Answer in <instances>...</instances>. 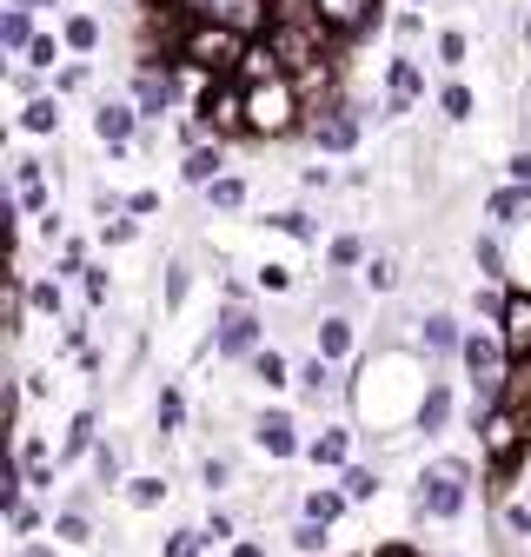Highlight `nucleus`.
I'll return each mask as SVG.
<instances>
[{"instance_id": "e433bc0d", "label": "nucleus", "mask_w": 531, "mask_h": 557, "mask_svg": "<svg viewBox=\"0 0 531 557\" xmlns=\"http://www.w3.org/2000/svg\"><path fill=\"white\" fill-rule=\"evenodd\" d=\"M346 492H353V505H366V498L379 492V478H372L366 465H353V471H346Z\"/></svg>"}, {"instance_id": "f257e3e1", "label": "nucleus", "mask_w": 531, "mask_h": 557, "mask_svg": "<svg viewBox=\"0 0 531 557\" xmlns=\"http://www.w3.org/2000/svg\"><path fill=\"white\" fill-rule=\"evenodd\" d=\"M252 34L226 27V21H186L180 27V66L186 74H213V81H233L239 60H246Z\"/></svg>"}, {"instance_id": "13d9d810", "label": "nucleus", "mask_w": 531, "mask_h": 557, "mask_svg": "<svg viewBox=\"0 0 531 557\" xmlns=\"http://www.w3.org/2000/svg\"><path fill=\"white\" fill-rule=\"evenodd\" d=\"M180 299H186V265L166 272V306H180Z\"/></svg>"}, {"instance_id": "58836bf2", "label": "nucleus", "mask_w": 531, "mask_h": 557, "mask_svg": "<svg viewBox=\"0 0 531 557\" xmlns=\"http://www.w3.org/2000/svg\"><path fill=\"white\" fill-rule=\"evenodd\" d=\"M53 531H60L66 544H81V537H87V511H60V518H53Z\"/></svg>"}, {"instance_id": "603ef678", "label": "nucleus", "mask_w": 531, "mask_h": 557, "mask_svg": "<svg viewBox=\"0 0 531 557\" xmlns=\"http://www.w3.org/2000/svg\"><path fill=\"white\" fill-rule=\"evenodd\" d=\"M27 299H34V306H40V312H60V286H53V278H47V286H34V293H27Z\"/></svg>"}, {"instance_id": "a19ab883", "label": "nucleus", "mask_w": 531, "mask_h": 557, "mask_svg": "<svg viewBox=\"0 0 531 557\" xmlns=\"http://www.w3.org/2000/svg\"><path fill=\"white\" fill-rule=\"evenodd\" d=\"M273 226H280V233H293V239H319L306 213H273Z\"/></svg>"}, {"instance_id": "5701e85b", "label": "nucleus", "mask_w": 531, "mask_h": 557, "mask_svg": "<svg viewBox=\"0 0 531 557\" xmlns=\"http://www.w3.org/2000/svg\"><path fill=\"white\" fill-rule=\"evenodd\" d=\"M220 166H226V153H220V147H186V180H193V186H213V180H220Z\"/></svg>"}, {"instance_id": "a211bd4d", "label": "nucleus", "mask_w": 531, "mask_h": 557, "mask_svg": "<svg viewBox=\"0 0 531 557\" xmlns=\"http://www.w3.org/2000/svg\"><path fill=\"white\" fill-rule=\"evenodd\" d=\"M419 87H425L419 66H412V60H392V100H385V113H406V107L419 100Z\"/></svg>"}, {"instance_id": "09e8293b", "label": "nucleus", "mask_w": 531, "mask_h": 557, "mask_svg": "<svg viewBox=\"0 0 531 557\" xmlns=\"http://www.w3.org/2000/svg\"><path fill=\"white\" fill-rule=\"evenodd\" d=\"M180 418H186V405H180V392H160V425L173 432V425H180Z\"/></svg>"}, {"instance_id": "6e6552de", "label": "nucleus", "mask_w": 531, "mask_h": 557, "mask_svg": "<svg viewBox=\"0 0 531 557\" xmlns=\"http://www.w3.org/2000/svg\"><path fill=\"white\" fill-rule=\"evenodd\" d=\"M259 338H266V332H259L252 306H239V299H233V306H226V319H220V332H213V345H220L226 359H259Z\"/></svg>"}, {"instance_id": "4468645a", "label": "nucleus", "mask_w": 531, "mask_h": 557, "mask_svg": "<svg viewBox=\"0 0 531 557\" xmlns=\"http://www.w3.org/2000/svg\"><path fill=\"white\" fill-rule=\"evenodd\" d=\"M180 100V81H166V74H140V87H133V107L140 113H166Z\"/></svg>"}, {"instance_id": "f3484780", "label": "nucleus", "mask_w": 531, "mask_h": 557, "mask_svg": "<svg viewBox=\"0 0 531 557\" xmlns=\"http://www.w3.org/2000/svg\"><path fill=\"white\" fill-rule=\"evenodd\" d=\"M372 8H379V0H319V14H325L332 27H339V34L366 27V21H372Z\"/></svg>"}, {"instance_id": "aec40b11", "label": "nucleus", "mask_w": 531, "mask_h": 557, "mask_svg": "<svg viewBox=\"0 0 531 557\" xmlns=\"http://www.w3.org/2000/svg\"><path fill=\"white\" fill-rule=\"evenodd\" d=\"M419 338H425V352H458V325H452V312H425V325H419Z\"/></svg>"}, {"instance_id": "8fccbe9b", "label": "nucleus", "mask_w": 531, "mask_h": 557, "mask_svg": "<svg viewBox=\"0 0 531 557\" xmlns=\"http://www.w3.org/2000/svg\"><path fill=\"white\" fill-rule=\"evenodd\" d=\"M259 286H266V293H286V286H293V272H286V265H266V272H259Z\"/></svg>"}, {"instance_id": "ddd939ff", "label": "nucleus", "mask_w": 531, "mask_h": 557, "mask_svg": "<svg viewBox=\"0 0 531 557\" xmlns=\"http://www.w3.org/2000/svg\"><path fill=\"white\" fill-rule=\"evenodd\" d=\"M280 74H286V60L273 53V40H266V47H246V60H239V74H233V81L252 87V81H280Z\"/></svg>"}, {"instance_id": "7c9ffc66", "label": "nucleus", "mask_w": 531, "mask_h": 557, "mask_svg": "<svg viewBox=\"0 0 531 557\" xmlns=\"http://www.w3.org/2000/svg\"><path fill=\"white\" fill-rule=\"evenodd\" d=\"M325 366H332V359H306V366H299L306 398H325V392H332V372H325Z\"/></svg>"}, {"instance_id": "4c0bfd02", "label": "nucleus", "mask_w": 531, "mask_h": 557, "mask_svg": "<svg viewBox=\"0 0 531 557\" xmlns=\"http://www.w3.org/2000/svg\"><path fill=\"white\" fill-rule=\"evenodd\" d=\"M199 544H207V531H173L166 537V557H199Z\"/></svg>"}, {"instance_id": "69168bd1", "label": "nucleus", "mask_w": 531, "mask_h": 557, "mask_svg": "<svg viewBox=\"0 0 531 557\" xmlns=\"http://www.w3.org/2000/svg\"><path fill=\"white\" fill-rule=\"evenodd\" d=\"M412 8H425V0H412Z\"/></svg>"}, {"instance_id": "c9c22d12", "label": "nucleus", "mask_w": 531, "mask_h": 557, "mask_svg": "<svg viewBox=\"0 0 531 557\" xmlns=\"http://www.w3.org/2000/svg\"><path fill=\"white\" fill-rule=\"evenodd\" d=\"M94 445V418H74V432H66V445H60V458H81Z\"/></svg>"}, {"instance_id": "79ce46f5", "label": "nucleus", "mask_w": 531, "mask_h": 557, "mask_svg": "<svg viewBox=\"0 0 531 557\" xmlns=\"http://www.w3.org/2000/svg\"><path fill=\"white\" fill-rule=\"evenodd\" d=\"M94 478H100V484H113V478H120V451H113V445H100V451H94Z\"/></svg>"}, {"instance_id": "bf43d9fd", "label": "nucleus", "mask_w": 531, "mask_h": 557, "mask_svg": "<svg viewBox=\"0 0 531 557\" xmlns=\"http://www.w3.org/2000/svg\"><path fill=\"white\" fill-rule=\"evenodd\" d=\"M27 66H53V40H47V34H40V40L27 47Z\"/></svg>"}, {"instance_id": "f8f14e48", "label": "nucleus", "mask_w": 531, "mask_h": 557, "mask_svg": "<svg viewBox=\"0 0 531 557\" xmlns=\"http://www.w3.org/2000/svg\"><path fill=\"white\" fill-rule=\"evenodd\" d=\"M252 438H259L266 458H293V451H299V432H293V418H286V411H266L259 425H252Z\"/></svg>"}, {"instance_id": "b1692460", "label": "nucleus", "mask_w": 531, "mask_h": 557, "mask_svg": "<svg viewBox=\"0 0 531 557\" xmlns=\"http://www.w3.org/2000/svg\"><path fill=\"white\" fill-rule=\"evenodd\" d=\"M531 213V186L524 180H511L505 193H492V220H524Z\"/></svg>"}, {"instance_id": "dca6fc26", "label": "nucleus", "mask_w": 531, "mask_h": 557, "mask_svg": "<svg viewBox=\"0 0 531 557\" xmlns=\"http://www.w3.org/2000/svg\"><path fill=\"white\" fill-rule=\"evenodd\" d=\"M445 425H452V392L445 385H425V398H419V432L439 438Z\"/></svg>"}, {"instance_id": "c03bdc74", "label": "nucleus", "mask_w": 531, "mask_h": 557, "mask_svg": "<svg viewBox=\"0 0 531 557\" xmlns=\"http://www.w3.org/2000/svg\"><path fill=\"white\" fill-rule=\"evenodd\" d=\"M53 87H60V94H87V66H81V60H74V66H60V81H53Z\"/></svg>"}, {"instance_id": "c85d7f7f", "label": "nucleus", "mask_w": 531, "mask_h": 557, "mask_svg": "<svg viewBox=\"0 0 531 557\" xmlns=\"http://www.w3.org/2000/svg\"><path fill=\"white\" fill-rule=\"evenodd\" d=\"M21 126H27V133H53V126H60V100H47V94H40V100H27Z\"/></svg>"}, {"instance_id": "680f3d73", "label": "nucleus", "mask_w": 531, "mask_h": 557, "mask_svg": "<svg viewBox=\"0 0 531 557\" xmlns=\"http://www.w3.org/2000/svg\"><path fill=\"white\" fill-rule=\"evenodd\" d=\"M233 557H266V550H259V544H239V550H233Z\"/></svg>"}, {"instance_id": "4d7b16f0", "label": "nucleus", "mask_w": 531, "mask_h": 557, "mask_svg": "<svg viewBox=\"0 0 531 557\" xmlns=\"http://www.w3.org/2000/svg\"><path fill=\"white\" fill-rule=\"evenodd\" d=\"M14 87H21L27 100H40V66H21V74H14Z\"/></svg>"}, {"instance_id": "423d86ee", "label": "nucleus", "mask_w": 531, "mask_h": 557, "mask_svg": "<svg viewBox=\"0 0 531 557\" xmlns=\"http://www.w3.org/2000/svg\"><path fill=\"white\" fill-rule=\"evenodd\" d=\"M465 492H472V471H465V465H425V478H419V518H458Z\"/></svg>"}, {"instance_id": "864d4df0", "label": "nucleus", "mask_w": 531, "mask_h": 557, "mask_svg": "<svg viewBox=\"0 0 531 557\" xmlns=\"http://www.w3.org/2000/svg\"><path fill=\"white\" fill-rule=\"evenodd\" d=\"M439 60L458 66V60H465V34H445V40H439Z\"/></svg>"}, {"instance_id": "2f4dec72", "label": "nucleus", "mask_w": 531, "mask_h": 557, "mask_svg": "<svg viewBox=\"0 0 531 557\" xmlns=\"http://www.w3.org/2000/svg\"><path fill=\"white\" fill-rule=\"evenodd\" d=\"M366 259V239L359 233H339V239H332V265H339V272H353Z\"/></svg>"}, {"instance_id": "a18cd8bd", "label": "nucleus", "mask_w": 531, "mask_h": 557, "mask_svg": "<svg viewBox=\"0 0 531 557\" xmlns=\"http://www.w3.org/2000/svg\"><path fill=\"white\" fill-rule=\"evenodd\" d=\"M479 265H485V272H492V278H498V272H505V259H498V239H492V233H479Z\"/></svg>"}, {"instance_id": "0e129e2a", "label": "nucleus", "mask_w": 531, "mask_h": 557, "mask_svg": "<svg viewBox=\"0 0 531 557\" xmlns=\"http://www.w3.org/2000/svg\"><path fill=\"white\" fill-rule=\"evenodd\" d=\"M21 557H53V550H40V544H27V550H21Z\"/></svg>"}, {"instance_id": "6ab92c4d", "label": "nucleus", "mask_w": 531, "mask_h": 557, "mask_svg": "<svg viewBox=\"0 0 531 557\" xmlns=\"http://www.w3.org/2000/svg\"><path fill=\"white\" fill-rule=\"evenodd\" d=\"M14 180H21V206H27V213H47V166L40 160H21Z\"/></svg>"}, {"instance_id": "6e6d98bb", "label": "nucleus", "mask_w": 531, "mask_h": 557, "mask_svg": "<svg viewBox=\"0 0 531 557\" xmlns=\"http://www.w3.org/2000/svg\"><path fill=\"white\" fill-rule=\"evenodd\" d=\"M107 286H113V278L94 265V272H87V299H94V306H107Z\"/></svg>"}, {"instance_id": "72a5a7b5", "label": "nucleus", "mask_w": 531, "mask_h": 557, "mask_svg": "<svg viewBox=\"0 0 531 557\" xmlns=\"http://www.w3.org/2000/svg\"><path fill=\"white\" fill-rule=\"evenodd\" d=\"M126 498L140 505V511H153V505L166 498V484H160V478H133V484H126Z\"/></svg>"}, {"instance_id": "f03ea898", "label": "nucleus", "mask_w": 531, "mask_h": 557, "mask_svg": "<svg viewBox=\"0 0 531 557\" xmlns=\"http://www.w3.org/2000/svg\"><path fill=\"white\" fill-rule=\"evenodd\" d=\"M299 126V87L280 74V81H252L246 87V133H259V139H280V133H293Z\"/></svg>"}, {"instance_id": "473e14b6", "label": "nucleus", "mask_w": 531, "mask_h": 557, "mask_svg": "<svg viewBox=\"0 0 531 557\" xmlns=\"http://www.w3.org/2000/svg\"><path fill=\"white\" fill-rule=\"evenodd\" d=\"M280 21H325V14H319V0H273V27Z\"/></svg>"}, {"instance_id": "f704fd0d", "label": "nucleus", "mask_w": 531, "mask_h": 557, "mask_svg": "<svg viewBox=\"0 0 531 557\" xmlns=\"http://www.w3.org/2000/svg\"><path fill=\"white\" fill-rule=\"evenodd\" d=\"M439 107H445V120H472V87H445Z\"/></svg>"}, {"instance_id": "3c124183", "label": "nucleus", "mask_w": 531, "mask_h": 557, "mask_svg": "<svg viewBox=\"0 0 531 557\" xmlns=\"http://www.w3.org/2000/svg\"><path fill=\"white\" fill-rule=\"evenodd\" d=\"M133 233H140V226H133V220H107V233H100V239H107V246H126Z\"/></svg>"}, {"instance_id": "ea45409f", "label": "nucleus", "mask_w": 531, "mask_h": 557, "mask_svg": "<svg viewBox=\"0 0 531 557\" xmlns=\"http://www.w3.org/2000/svg\"><path fill=\"white\" fill-rule=\"evenodd\" d=\"M392 278H398V265H392V259L379 252V259L366 265V286H372V293H385V286H392Z\"/></svg>"}, {"instance_id": "1a4fd4ad", "label": "nucleus", "mask_w": 531, "mask_h": 557, "mask_svg": "<svg viewBox=\"0 0 531 557\" xmlns=\"http://www.w3.org/2000/svg\"><path fill=\"white\" fill-rule=\"evenodd\" d=\"M193 120L199 126H220V133H246V87H207L199 94V107H193Z\"/></svg>"}, {"instance_id": "0eeeda50", "label": "nucleus", "mask_w": 531, "mask_h": 557, "mask_svg": "<svg viewBox=\"0 0 531 557\" xmlns=\"http://www.w3.org/2000/svg\"><path fill=\"white\" fill-rule=\"evenodd\" d=\"M166 8H180L193 21H226L239 34H266V27H273V0H166Z\"/></svg>"}, {"instance_id": "5fc2aeb1", "label": "nucleus", "mask_w": 531, "mask_h": 557, "mask_svg": "<svg viewBox=\"0 0 531 557\" xmlns=\"http://www.w3.org/2000/svg\"><path fill=\"white\" fill-rule=\"evenodd\" d=\"M505 531H511V537H531V511H524V505H511V511H505Z\"/></svg>"}, {"instance_id": "9b49d317", "label": "nucleus", "mask_w": 531, "mask_h": 557, "mask_svg": "<svg viewBox=\"0 0 531 557\" xmlns=\"http://www.w3.org/2000/svg\"><path fill=\"white\" fill-rule=\"evenodd\" d=\"M498 332H505V352H511V359L531 352V293H511V299L498 306Z\"/></svg>"}, {"instance_id": "e2e57ef3", "label": "nucleus", "mask_w": 531, "mask_h": 557, "mask_svg": "<svg viewBox=\"0 0 531 557\" xmlns=\"http://www.w3.org/2000/svg\"><path fill=\"white\" fill-rule=\"evenodd\" d=\"M14 8H53V0H14Z\"/></svg>"}, {"instance_id": "bb28decb", "label": "nucleus", "mask_w": 531, "mask_h": 557, "mask_svg": "<svg viewBox=\"0 0 531 557\" xmlns=\"http://www.w3.org/2000/svg\"><path fill=\"white\" fill-rule=\"evenodd\" d=\"M346 505H353V492H312V498H306V518H312V524H332Z\"/></svg>"}, {"instance_id": "412c9836", "label": "nucleus", "mask_w": 531, "mask_h": 557, "mask_svg": "<svg viewBox=\"0 0 531 557\" xmlns=\"http://www.w3.org/2000/svg\"><path fill=\"white\" fill-rule=\"evenodd\" d=\"M0 40H8V53H27L40 34H34V8H8V21H0Z\"/></svg>"}, {"instance_id": "052dcab7", "label": "nucleus", "mask_w": 531, "mask_h": 557, "mask_svg": "<svg viewBox=\"0 0 531 557\" xmlns=\"http://www.w3.org/2000/svg\"><path fill=\"white\" fill-rule=\"evenodd\" d=\"M511 180H524V186H531V153H518V160H511Z\"/></svg>"}, {"instance_id": "49530a36", "label": "nucleus", "mask_w": 531, "mask_h": 557, "mask_svg": "<svg viewBox=\"0 0 531 557\" xmlns=\"http://www.w3.org/2000/svg\"><path fill=\"white\" fill-rule=\"evenodd\" d=\"M293 544H299V550H325V524H312V518H306V524L293 531Z\"/></svg>"}, {"instance_id": "cd10ccee", "label": "nucleus", "mask_w": 531, "mask_h": 557, "mask_svg": "<svg viewBox=\"0 0 531 557\" xmlns=\"http://www.w3.org/2000/svg\"><path fill=\"white\" fill-rule=\"evenodd\" d=\"M207 199L220 206V213H239V206H246V180H233V173H220V180L207 186Z\"/></svg>"}, {"instance_id": "2eb2a0df", "label": "nucleus", "mask_w": 531, "mask_h": 557, "mask_svg": "<svg viewBox=\"0 0 531 557\" xmlns=\"http://www.w3.org/2000/svg\"><path fill=\"white\" fill-rule=\"evenodd\" d=\"M312 139H319V153H353V147H359V120H353V113H339V120L312 126Z\"/></svg>"}, {"instance_id": "7ed1b4c3", "label": "nucleus", "mask_w": 531, "mask_h": 557, "mask_svg": "<svg viewBox=\"0 0 531 557\" xmlns=\"http://www.w3.org/2000/svg\"><path fill=\"white\" fill-rule=\"evenodd\" d=\"M332 21H280V27H266V40H273V53L286 60V74H306L319 81V53L332 47Z\"/></svg>"}, {"instance_id": "37998d69", "label": "nucleus", "mask_w": 531, "mask_h": 557, "mask_svg": "<svg viewBox=\"0 0 531 557\" xmlns=\"http://www.w3.org/2000/svg\"><path fill=\"white\" fill-rule=\"evenodd\" d=\"M252 366H259V379H266V385H286V359H280V352H259Z\"/></svg>"}, {"instance_id": "de8ad7c7", "label": "nucleus", "mask_w": 531, "mask_h": 557, "mask_svg": "<svg viewBox=\"0 0 531 557\" xmlns=\"http://www.w3.org/2000/svg\"><path fill=\"white\" fill-rule=\"evenodd\" d=\"M199 478H207V492H220V484L233 478V465L226 458H207V465H199Z\"/></svg>"}, {"instance_id": "a878e982", "label": "nucleus", "mask_w": 531, "mask_h": 557, "mask_svg": "<svg viewBox=\"0 0 531 557\" xmlns=\"http://www.w3.org/2000/svg\"><path fill=\"white\" fill-rule=\"evenodd\" d=\"M505 398H511L518 411H531V352L511 359V372H505Z\"/></svg>"}, {"instance_id": "4be33fe9", "label": "nucleus", "mask_w": 531, "mask_h": 557, "mask_svg": "<svg viewBox=\"0 0 531 557\" xmlns=\"http://www.w3.org/2000/svg\"><path fill=\"white\" fill-rule=\"evenodd\" d=\"M353 352V325L332 312V319H319V359H346Z\"/></svg>"}, {"instance_id": "c756f323", "label": "nucleus", "mask_w": 531, "mask_h": 557, "mask_svg": "<svg viewBox=\"0 0 531 557\" xmlns=\"http://www.w3.org/2000/svg\"><path fill=\"white\" fill-rule=\"evenodd\" d=\"M66 47H74V53H94V47H100V21H94V14H74V21H66Z\"/></svg>"}, {"instance_id": "393cba45", "label": "nucleus", "mask_w": 531, "mask_h": 557, "mask_svg": "<svg viewBox=\"0 0 531 557\" xmlns=\"http://www.w3.org/2000/svg\"><path fill=\"white\" fill-rule=\"evenodd\" d=\"M306 451H312L319 465H346V458H353V438L332 425V432H319V445H306Z\"/></svg>"}, {"instance_id": "9d476101", "label": "nucleus", "mask_w": 531, "mask_h": 557, "mask_svg": "<svg viewBox=\"0 0 531 557\" xmlns=\"http://www.w3.org/2000/svg\"><path fill=\"white\" fill-rule=\"evenodd\" d=\"M133 120H140V107H126V100H100L94 107V133H100L107 153H120L126 139H133Z\"/></svg>"}, {"instance_id": "39448f33", "label": "nucleus", "mask_w": 531, "mask_h": 557, "mask_svg": "<svg viewBox=\"0 0 531 557\" xmlns=\"http://www.w3.org/2000/svg\"><path fill=\"white\" fill-rule=\"evenodd\" d=\"M458 359L465 372H472V385L485 398H505V372H511V352H505V332H465L458 345Z\"/></svg>"}, {"instance_id": "20e7f679", "label": "nucleus", "mask_w": 531, "mask_h": 557, "mask_svg": "<svg viewBox=\"0 0 531 557\" xmlns=\"http://www.w3.org/2000/svg\"><path fill=\"white\" fill-rule=\"evenodd\" d=\"M524 432H531V411H518L511 398H492L485 418H479V445H485V465H511L524 451Z\"/></svg>"}]
</instances>
